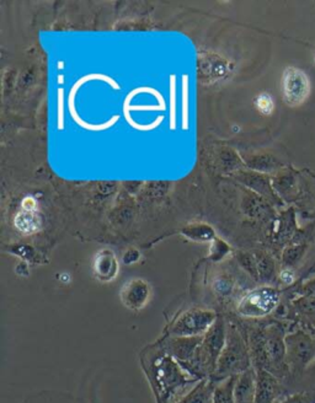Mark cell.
Wrapping results in <instances>:
<instances>
[{
  "label": "cell",
  "mask_w": 315,
  "mask_h": 403,
  "mask_svg": "<svg viewBox=\"0 0 315 403\" xmlns=\"http://www.w3.org/2000/svg\"><path fill=\"white\" fill-rule=\"evenodd\" d=\"M306 245L299 244V245L292 246L289 249H286L284 254V261L287 266H294L296 263L299 262L301 256L306 252Z\"/></svg>",
  "instance_id": "19"
},
{
  "label": "cell",
  "mask_w": 315,
  "mask_h": 403,
  "mask_svg": "<svg viewBox=\"0 0 315 403\" xmlns=\"http://www.w3.org/2000/svg\"><path fill=\"white\" fill-rule=\"evenodd\" d=\"M279 279L284 283V284H291L293 279H294V276H293V272H291V269H284L282 273L279 274Z\"/></svg>",
  "instance_id": "27"
},
{
  "label": "cell",
  "mask_w": 315,
  "mask_h": 403,
  "mask_svg": "<svg viewBox=\"0 0 315 403\" xmlns=\"http://www.w3.org/2000/svg\"><path fill=\"white\" fill-rule=\"evenodd\" d=\"M282 92L289 106L296 107L303 104L311 94V82L306 72L294 67L286 69L282 77Z\"/></svg>",
  "instance_id": "7"
},
{
  "label": "cell",
  "mask_w": 315,
  "mask_h": 403,
  "mask_svg": "<svg viewBox=\"0 0 315 403\" xmlns=\"http://www.w3.org/2000/svg\"><path fill=\"white\" fill-rule=\"evenodd\" d=\"M218 315L212 310L205 308H190L175 321L170 335L173 337H198L205 335V332L215 323Z\"/></svg>",
  "instance_id": "4"
},
{
  "label": "cell",
  "mask_w": 315,
  "mask_h": 403,
  "mask_svg": "<svg viewBox=\"0 0 315 403\" xmlns=\"http://www.w3.org/2000/svg\"><path fill=\"white\" fill-rule=\"evenodd\" d=\"M260 272L261 276H264V279H269V276H272V273H274V267L267 261H262L260 263Z\"/></svg>",
  "instance_id": "26"
},
{
  "label": "cell",
  "mask_w": 315,
  "mask_h": 403,
  "mask_svg": "<svg viewBox=\"0 0 315 403\" xmlns=\"http://www.w3.org/2000/svg\"><path fill=\"white\" fill-rule=\"evenodd\" d=\"M151 379L160 401H166L178 389L197 381L168 353L159 357L153 364Z\"/></svg>",
  "instance_id": "2"
},
{
  "label": "cell",
  "mask_w": 315,
  "mask_h": 403,
  "mask_svg": "<svg viewBox=\"0 0 315 403\" xmlns=\"http://www.w3.org/2000/svg\"><path fill=\"white\" fill-rule=\"evenodd\" d=\"M64 90L58 89V129H64Z\"/></svg>",
  "instance_id": "25"
},
{
  "label": "cell",
  "mask_w": 315,
  "mask_h": 403,
  "mask_svg": "<svg viewBox=\"0 0 315 403\" xmlns=\"http://www.w3.org/2000/svg\"><path fill=\"white\" fill-rule=\"evenodd\" d=\"M314 402V396L311 394H293L287 399H279L274 403H313Z\"/></svg>",
  "instance_id": "23"
},
{
  "label": "cell",
  "mask_w": 315,
  "mask_h": 403,
  "mask_svg": "<svg viewBox=\"0 0 315 403\" xmlns=\"http://www.w3.org/2000/svg\"><path fill=\"white\" fill-rule=\"evenodd\" d=\"M92 80H102V82H107L109 85H111L114 90H119V84L114 82L112 77L104 75V74H97V72H94V74H87L85 77H80L78 82H77V84H78L79 87H82V84H85L87 82H92Z\"/></svg>",
  "instance_id": "21"
},
{
  "label": "cell",
  "mask_w": 315,
  "mask_h": 403,
  "mask_svg": "<svg viewBox=\"0 0 315 403\" xmlns=\"http://www.w3.org/2000/svg\"><path fill=\"white\" fill-rule=\"evenodd\" d=\"M188 77L183 75V129H188Z\"/></svg>",
  "instance_id": "20"
},
{
  "label": "cell",
  "mask_w": 315,
  "mask_h": 403,
  "mask_svg": "<svg viewBox=\"0 0 315 403\" xmlns=\"http://www.w3.org/2000/svg\"><path fill=\"white\" fill-rule=\"evenodd\" d=\"M279 291L272 286H260L247 293L237 303L239 315L249 318L265 317L277 308Z\"/></svg>",
  "instance_id": "3"
},
{
  "label": "cell",
  "mask_w": 315,
  "mask_h": 403,
  "mask_svg": "<svg viewBox=\"0 0 315 403\" xmlns=\"http://www.w3.org/2000/svg\"><path fill=\"white\" fill-rule=\"evenodd\" d=\"M256 370L250 367L247 372L237 375L234 387L235 403H255Z\"/></svg>",
  "instance_id": "11"
},
{
  "label": "cell",
  "mask_w": 315,
  "mask_h": 403,
  "mask_svg": "<svg viewBox=\"0 0 315 403\" xmlns=\"http://www.w3.org/2000/svg\"><path fill=\"white\" fill-rule=\"evenodd\" d=\"M78 90V85L75 87V84H74V87H72V90L69 92L68 99L69 114H70V116H72V118H73L77 124H79V126L84 128V129H87V131H106V129H109V128L112 127L114 124H116V122L119 121V116H114L109 122L101 123V124H92V123H87L85 121H82V118L79 117L77 109H75V96H77Z\"/></svg>",
  "instance_id": "14"
},
{
  "label": "cell",
  "mask_w": 315,
  "mask_h": 403,
  "mask_svg": "<svg viewBox=\"0 0 315 403\" xmlns=\"http://www.w3.org/2000/svg\"><path fill=\"white\" fill-rule=\"evenodd\" d=\"M237 376H230L224 380L218 381L213 391V403H235L234 401V387Z\"/></svg>",
  "instance_id": "15"
},
{
  "label": "cell",
  "mask_w": 315,
  "mask_h": 403,
  "mask_svg": "<svg viewBox=\"0 0 315 403\" xmlns=\"http://www.w3.org/2000/svg\"><path fill=\"white\" fill-rule=\"evenodd\" d=\"M213 391L215 381L203 379L198 381L197 385L176 403H213Z\"/></svg>",
  "instance_id": "13"
},
{
  "label": "cell",
  "mask_w": 315,
  "mask_h": 403,
  "mask_svg": "<svg viewBox=\"0 0 315 403\" xmlns=\"http://www.w3.org/2000/svg\"><path fill=\"white\" fill-rule=\"evenodd\" d=\"M176 128V77L170 75V129Z\"/></svg>",
  "instance_id": "18"
},
{
  "label": "cell",
  "mask_w": 315,
  "mask_h": 403,
  "mask_svg": "<svg viewBox=\"0 0 315 403\" xmlns=\"http://www.w3.org/2000/svg\"><path fill=\"white\" fill-rule=\"evenodd\" d=\"M163 119H164V117L159 116V117L156 118V121L151 122V124H139V123H136L134 121H132V122L129 123V126L134 128V129H137V131H153V129L159 127L161 122H163Z\"/></svg>",
  "instance_id": "24"
},
{
  "label": "cell",
  "mask_w": 315,
  "mask_h": 403,
  "mask_svg": "<svg viewBox=\"0 0 315 403\" xmlns=\"http://www.w3.org/2000/svg\"><path fill=\"white\" fill-rule=\"evenodd\" d=\"M264 345H265L266 372L279 377L287 370L286 362V335L277 325L266 327L264 330Z\"/></svg>",
  "instance_id": "5"
},
{
  "label": "cell",
  "mask_w": 315,
  "mask_h": 403,
  "mask_svg": "<svg viewBox=\"0 0 315 403\" xmlns=\"http://www.w3.org/2000/svg\"><path fill=\"white\" fill-rule=\"evenodd\" d=\"M94 268H95L96 276L100 281H112L119 272V264H117L116 257L111 251H107V249H104L97 254Z\"/></svg>",
  "instance_id": "12"
},
{
  "label": "cell",
  "mask_w": 315,
  "mask_h": 403,
  "mask_svg": "<svg viewBox=\"0 0 315 403\" xmlns=\"http://www.w3.org/2000/svg\"><path fill=\"white\" fill-rule=\"evenodd\" d=\"M279 380L266 370H256L255 403H274L279 396Z\"/></svg>",
  "instance_id": "10"
},
{
  "label": "cell",
  "mask_w": 315,
  "mask_h": 403,
  "mask_svg": "<svg viewBox=\"0 0 315 403\" xmlns=\"http://www.w3.org/2000/svg\"><path fill=\"white\" fill-rule=\"evenodd\" d=\"M252 367L250 347L235 325H228L227 342L220 354L217 369L210 380L218 382L230 376H237Z\"/></svg>",
  "instance_id": "1"
},
{
  "label": "cell",
  "mask_w": 315,
  "mask_h": 403,
  "mask_svg": "<svg viewBox=\"0 0 315 403\" xmlns=\"http://www.w3.org/2000/svg\"><path fill=\"white\" fill-rule=\"evenodd\" d=\"M151 286L143 279L127 281L119 293L124 306L131 311H139L151 299Z\"/></svg>",
  "instance_id": "8"
},
{
  "label": "cell",
  "mask_w": 315,
  "mask_h": 403,
  "mask_svg": "<svg viewBox=\"0 0 315 403\" xmlns=\"http://www.w3.org/2000/svg\"><path fill=\"white\" fill-rule=\"evenodd\" d=\"M183 235L193 241H210L215 237V231L205 224L191 225L183 230Z\"/></svg>",
  "instance_id": "17"
},
{
  "label": "cell",
  "mask_w": 315,
  "mask_h": 403,
  "mask_svg": "<svg viewBox=\"0 0 315 403\" xmlns=\"http://www.w3.org/2000/svg\"><path fill=\"white\" fill-rule=\"evenodd\" d=\"M203 335L198 337H171L166 342V353L183 367L195 358L201 347Z\"/></svg>",
  "instance_id": "9"
},
{
  "label": "cell",
  "mask_w": 315,
  "mask_h": 403,
  "mask_svg": "<svg viewBox=\"0 0 315 403\" xmlns=\"http://www.w3.org/2000/svg\"><path fill=\"white\" fill-rule=\"evenodd\" d=\"M15 225L23 232H35L40 229V219L31 210H23L15 217Z\"/></svg>",
  "instance_id": "16"
},
{
  "label": "cell",
  "mask_w": 315,
  "mask_h": 403,
  "mask_svg": "<svg viewBox=\"0 0 315 403\" xmlns=\"http://www.w3.org/2000/svg\"><path fill=\"white\" fill-rule=\"evenodd\" d=\"M315 357V345L309 335L296 331L286 335V362L294 372L304 370Z\"/></svg>",
  "instance_id": "6"
},
{
  "label": "cell",
  "mask_w": 315,
  "mask_h": 403,
  "mask_svg": "<svg viewBox=\"0 0 315 403\" xmlns=\"http://www.w3.org/2000/svg\"><path fill=\"white\" fill-rule=\"evenodd\" d=\"M255 104L261 114H271L274 111V101L269 94H261V95L257 96Z\"/></svg>",
  "instance_id": "22"
}]
</instances>
